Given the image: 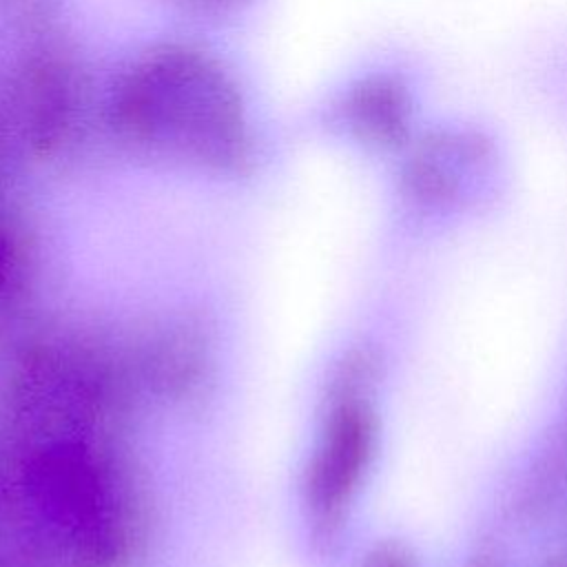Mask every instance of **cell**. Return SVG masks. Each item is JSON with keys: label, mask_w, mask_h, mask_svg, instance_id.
I'll return each mask as SVG.
<instances>
[{"label": "cell", "mask_w": 567, "mask_h": 567, "mask_svg": "<svg viewBox=\"0 0 567 567\" xmlns=\"http://www.w3.org/2000/svg\"><path fill=\"white\" fill-rule=\"evenodd\" d=\"M551 93H554V97L558 102L560 113L567 117V51H565V55L558 60V64L554 69Z\"/></svg>", "instance_id": "8992f818"}, {"label": "cell", "mask_w": 567, "mask_h": 567, "mask_svg": "<svg viewBox=\"0 0 567 567\" xmlns=\"http://www.w3.org/2000/svg\"><path fill=\"white\" fill-rule=\"evenodd\" d=\"M518 505L527 518L567 529V423L547 439L534 458Z\"/></svg>", "instance_id": "277c9868"}, {"label": "cell", "mask_w": 567, "mask_h": 567, "mask_svg": "<svg viewBox=\"0 0 567 567\" xmlns=\"http://www.w3.org/2000/svg\"><path fill=\"white\" fill-rule=\"evenodd\" d=\"M363 567H419L408 549L401 545H381L372 549Z\"/></svg>", "instance_id": "5b68a950"}, {"label": "cell", "mask_w": 567, "mask_h": 567, "mask_svg": "<svg viewBox=\"0 0 567 567\" xmlns=\"http://www.w3.org/2000/svg\"><path fill=\"white\" fill-rule=\"evenodd\" d=\"M439 73L421 47H390L352 73L328 111L330 131L385 166L441 109Z\"/></svg>", "instance_id": "7a4b0ae2"}, {"label": "cell", "mask_w": 567, "mask_h": 567, "mask_svg": "<svg viewBox=\"0 0 567 567\" xmlns=\"http://www.w3.org/2000/svg\"><path fill=\"white\" fill-rule=\"evenodd\" d=\"M538 567H567V551H560V554L549 556V558L543 560Z\"/></svg>", "instance_id": "52a82bcc"}, {"label": "cell", "mask_w": 567, "mask_h": 567, "mask_svg": "<svg viewBox=\"0 0 567 567\" xmlns=\"http://www.w3.org/2000/svg\"><path fill=\"white\" fill-rule=\"evenodd\" d=\"M377 381L379 361L370 352L352 354L337 381L334 403L312 474V503L323 523L339 520L377 452Z\"/></svg>", "instance_id": "3957f363"}, {"label": "cell", "mask_w": 567, "mask_h": 567, "mask_svg": "<svg viewBox=\"0 0 567 567\" xmlns=\"http://www.w3.org/2000/svg\"><path fill=\"white\" fill-rule=\"evenodd\" d=\"M399 210L416 226L452 224L496 206L516 171V144L492 115L441 104L383 166Z\"/></svg>", "instance_id": "6da1fadb"}]
</instances>
